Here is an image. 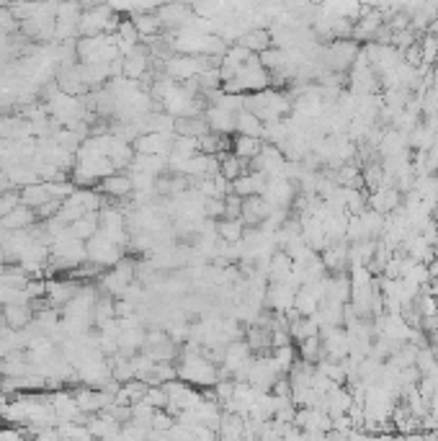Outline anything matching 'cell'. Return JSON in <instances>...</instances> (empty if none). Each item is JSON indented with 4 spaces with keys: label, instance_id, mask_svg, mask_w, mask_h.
I'll list each match as a JSON object with an SVG mask.
<instances>
[{
    "label": "cell",
    "instance_id": "obj_6",
    "mask_svg": "<svg viewBox=\"0 0 438 441\" xmlns=\"http://www.w3.org/2000/svg\"><path fill=\"white\" fill-rule=\"evenodd\" d=\"M247 173V163H242L240 158H235L232 153L219 155V176L227 181V184H235L240 176Z\"/></svg>",
    "mask_w": 438,
    "mask_h": 441
},
{
    "label": "cell",
    "instance_id": "obj_7",
    "mask_svg": "<svg viewBox=\"0 0 438 441\" xmlns=\"http://www.w3.org/2000/svg\"><path fill=\"white\" fill-rule=\"evenodd\" d=\"M235 135L258 137V140H261V137H263L261 119H258V116H253V114L247 111V109H242V111L238 114V119H235Z\"/></svg>",
    "mask_w": 438,
    "mask_h": 441
},
{
    "label": "cell",
    "instance_id": "obj_4",
    "mask_svg": "<svg viewBox=\"0 0 438 441\" xmlns=\"http://www.w3.org/2000/svg\"><path fill=\"white\" fill-rule=\"evenodd\" d=\"M21 207H29V209H39L44 207L47 201H52V196H49L47 191V184H26L24 189H21Z\"/></svg>",
    "mask_w": 438,
    "mask_h": 441
},
{
    "label": "cell",
    "instance_id": "obj_5",
    "mask_svg": "<svg viewBox=\"0 0 438 441\" xmlns=\"http://www.w3.org/2000/svg\"><path fill=\"white\" fill-rule=\"evenodd\" d=\"M36 222V212L29 207H16L6 219H0V225L8 227V230H16V233H24L26 227H32Z\"/></svg>",
    "mask_w": 438,
    "mask_h": 441
},
{
    "label": "cell",
    "instance_id": "obj_2",
    "mask_svg": "<svg viewBox=\"0 0 438 441\" xmlns=\"http://www.w3.org/2000/svg\"><path fill=\"white\" fill-rule=\"evenodd\" d=\"M263 147H266V144H263V140H258V137H242V135L232 137V155L240 158L242 163L255 161V158L263 153Z\"/></svg>",
    "mask_w": 438,
    "mask_h": 441
},
{
    "label": "cell",
    "instance_id": "obj_8",
    "mask_svg": "<svg viewBox=\"0 0 438 441\" xmlns=\"http://www.w3.org/2000/svg\"><path fill=\"white\" fill-rule=\"evenodd\" d=\"M147 62H150V57H147L142 49L137 47L135 52L127 57V62L121 65V70H124V75H127L129 81H135V78H142V75H144V70H147Z\"/></svg>",
    "mask_w": 438,
    "mask_h": 441
},
{
    "label": "cell",
    "instance_id": "obj_1",
    "mask_svg": "<svg viewBox=\"0 0 438 441\" xmlns=\"http://www.w3.org/2000/svg\"><path fill=\"white\" fill-rule=\"evenodd\" d=\"M98 191L104 194L106 199H124V196L135 191V184H132V176H127V173H114L106 181H101Z\"/></svg>",
    "mask_w": 438,
    "mask_h": 441
},
{
    "label": "cell",
    "instance_id": "obj_3",
    "mask_svg": "<svg viewBox=\"0 0 438 441\" xmlns=\"http://www.w3.org/2000/svg\"><path fill=\"white\" fill-rule=\"evenodd\" d=\"M235 44L245 47L247 52H253V55H261L266 49H271V34L261 32V29H253V32H247V34H240Z\"/></svg>",
    "mask_w": 438,
    "mask_h": 441
}]
</instances>
